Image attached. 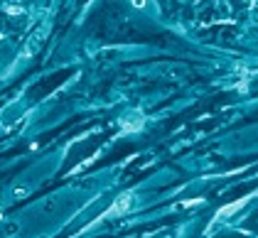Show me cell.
<instances>
[{
	"mask_svg": "<svg viewBox=\"0 0 258 238\" xmlns=\"http://www.w3.org/2000/svg\"><path fill=\"white\" fill-rule=\"evenodd\" d=\"M131 204H133V194L131 192H125V194H120L118 199H116V204L103 214L101 218H111V216H118V214H123V211H128L131 209Z\"/></svg>",
	"mask_w": 258,
	"mask_h": 238,
	"instance_id": "6da1fadb",
	"label": "cell"
}]
</instances>
